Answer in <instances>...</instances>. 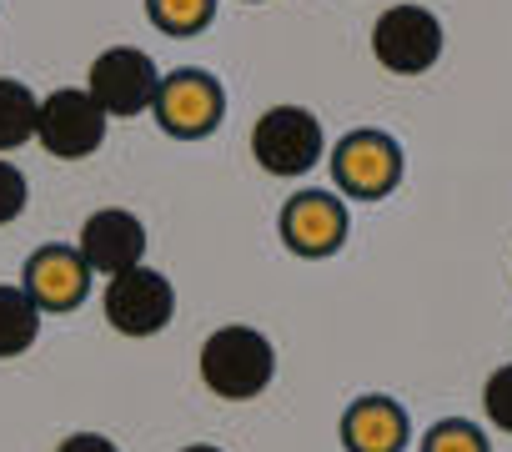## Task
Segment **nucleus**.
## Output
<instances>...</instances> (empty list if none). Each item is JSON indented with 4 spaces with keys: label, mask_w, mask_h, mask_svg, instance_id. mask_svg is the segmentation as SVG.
<instances>
[{
    "label": "nucleus",
    "mask_w": 512,
    "mask_h": 452,
    "mask_svg": "<svg viewBox=\"0 0 512 452\" xmlns=\"http://www.w3.org/2000/svg\"><path fill=\"white\" fill-rule=\"evenodd\" d=\"M327 151V136H322V121L307 111V106H272L262 121L251 126V156L262 171L272 176H307Z\"/></svg>",
    "instance_id": "nucleus-2"
},
{
    "label": "nucleus",
    "mask_w": 512,
    "mask_h": 452,
    "mask_svg": "<svg viewBox=\"0 0 512 452\" xmlns=\"http://www.w3.org/2000/svg\"><path fill=\"white\" fill-rule=\"evenodd\" d=\"M181 452H221V447H211V442H191V447H181Z\"/></svg>",
    "instance_id": "nucleus-20"
},
{
    "label": "nucleus",
    "mask_w": 512,
    "mask_h": 452,
    "mask_svg": "<svg viewBox=\"0 0 512 452\" xmlns=\"http://www.w3.org/2000/svg\"><path fill=\"white\" fill-rule=\"evenodd\" d=\"M282 242L297 257H332L347 242V206L332 191H297L282 206Z\"/></svg>",
    "instance_id": "nucleus-10"
},
{
    "label": "nucleus",
    "mask_w": 512,
    "mask_h": 452,
    "mask_svg": "<svg viewBox=\"0 0 512 452\" xmlns=\"http://www.w3.org/2000/svg\"><path fill=\"white\" fill-rule=\"evenodd\" d=\"M277 377V352L256 327H216L201 342V382L226 402L262 397Z\"/></svg>",
    "instance_id": "nucleus-1"
},
{
    "label": "nucleus",
    "mask_w": 512,
    "mask_h": 452,
    "mask_svg": "<svg viewBox=\"0 0 512 452\" xmlns=\"http://www.w3.org/2000/svg\"><path fill=\"white\" fill-rule=\"evenodd\" d=\"M91 267V277H116L126 267H141L146 257V226L136 211L126 206H106V211H91L86 226H81V247H76Z\"/></svg>",
    "instance_id": "nucleus-9"
},
{
    "label": "nucleus",
    "mask_w": 512,
    "mask_h": 452,
    "mask_svg": "<svg viewBox=\"0 0 512 452\" xmlns=\"http://www.w3.org/2000/svg\"><path fill=\"white\" fill-rule=\"evenodd\" d=\"M422 452H492V447H487L482 427L447 417V422H437V427L422 437Z\"/></svg>",
    "instance_id": "nucleus-16"
},
{
    "label": "nucleus",
    "mask_w": 512,
    "mask_h": 452,
    "mask_svg": "<svg viewBox=\"0 0 512 452\" xmlns=\"http://www.w3.org/2000/svg\"><path fill=\"white\" fill-rule=\"evenodd\" d=\"M106 111L96 106V96L86 86H61L41 101V121H36V141L61 156V161H86L91 151H101L106 141Z\"/></svg>",
    "instance_id": "nucleus-4"
},
{
    "label": "nucleus",
    "mask_w": 512,
    "mask_h": 452,
    "mask_svg": "<svg viewBox=\"0 0 512 452\" xmlns=\"http://www.w3.org/2000/svg\"><path fill=\"white\" fill-rule=\"evenodd\" d=\"M26 176H21V166L16 161H6V156H0V226H6V221H16L21 211H26Z\"/></svg>",
    "instance_id": "nucleus-18"
},
{
    "label": "nucleus",
    "mask_w": 512,
    "mask_h": 452,
    "mask_svg": "<svg viewBox=\"0 0 512 452\" xmlns=\"http://www.w3.org/2000/svg\"><path fill=\"white\" fill-rule=\"evenodd\" d=\"M211 11H216V0H146L151 26L166 31V36H196V31H206Z\"/></svg>",
    "instance_id": "nucleus-15"
},
{
    "label": "nucleus",
    "mask_w": 512,
    "mask_h": 452,
    "mask_svg": "<svg viewBox=\"0 0 512 452\" xmlns=\"http://www.w3.org/2000/svg\"><path fill=\"white\" fill-rule=\"evenodd\" d=\"M36 121H41V101L26 81L0 76V156L36 141Z\"/></svg>",
    "instance_id": "nucleus-14"
},
{
    "label": "nucleus",
    "mask_w": 512,
    "mask_h": 452,
    "mask_svg": "<svg viewBox=\"0 0 512 452\" xmlns=\"http://www.w3.org/2000/svg\"><path fill=\"white\" fill-rule=\"evenodd\" d=\"M482 412H487V422H492L497 432H512V362L487 377V387H482Z\"/></svg>",
    "instance_id": "nucleus-17"
},
{
    "label": "nucleus",
    "mask_w": 512,
    "mask_h": 452,
    "mask_svg": "<svg viewBox=\"0 0 512 452\" xmlns=\"http://www.w3.org/2000/svg\"><path fill=\"white\" fill-rule=\"evenodd\" d=\"M86 91L96 96V106H101L106 116H141V111H151V101H156V91H161V71L151 66L146 51H136V46H111V51H101V56L91 61Z\"/></svg>",
    "instance_id": "nucleus-7"
},
{
    "label": "nucleus",
    "mask_w": 512,
    "mask_h": 452,
    "mask_svg": "<svg viewBox=\"0 0 512 452\" xmlns=\"http://www.w3.org/2000/svg\"><path fill=\"white\" fill-rule=\"evenodd\" d=\"M412 437V422L402 412V402L372 392V397H357L347 412H342V442L347 452H402Z\"/></svg>",
    "instance_id": "nucleus-12"
},
{
    "label": "nucleus",
    "mask_w": 512,
    "mask_h": 452,
    "mask_svg": "<svg viewBox=\"0 0 512 452\" xmlns=\"http://www.w3.org/2000/svg\"><path fill=\"white\" fill-rule=\"evenodd\" d=\"M332 181L357 201H382L402 181V151L387 131H347L332 151Z\"/></svg>",
    "instance_id": "nucleus-6"
},
{
    "label": "nucleus",
    "mask_w": 512,
    "mask_h": 452,
    "mask_svg": "<svg viewBox=\"0 0 512 452\" xmlns=\"http://www.w3.org/2000/svg\"><path fill=\"white\" fill-rule=\"evenodd\" d=\"M21 287L31 292V302H36L41 312H71V307L86 302L91 267H86V257H81L76 247H61V242H56V247L31 252Z\"/></svg>",
    "instance_id": "nucleus-11"
},
{
    "label": "nucleus",
    "mask_w": 512,
    "mask_h": 452,
    "mask_svg": "<svg viewBox=\"0 0 512 452\" xmlns=\"http://www.w3.org/2000/svg\"><path fill=\"white\" fill-rule=\"evenodd\" d=\"M101 312L106 322L121 332V337H156L171 317H176V292L161 272L151 267H126L106 282V297H101Z\"/></svg>",
    "instance_id": "nucleus-5"
},
{
    "label": "nucleus",
    "mask_w": 512,
    "mask_h": 452,
    "mask_svg": "<svg viewBox=\"0 0 512 452\" xmlns=\"http://www.w3.org/2000/svg\"><path fill=\"white\" fill-rule=\"evenodd\" d=\"M41 307L31 302L26 287H11V282H0V357H21L36 347L41 337Z\"/></svg>",
    "instance_id": "nucleus-13"
},
{
    "label": "nucleus",
    "mask_w": 512,
    "mask_h": 452,
    "mask_svg": "<svg viewBox=\"0 0 512 452\" xmlns=\"http://www.w3.org/2000/svg\"><path fill=\"white\" fill-rule=\"evenodd\" d=\"M372 56L392 76H427L442 56V26L422 6H392L372 26Z\"/></svg>",
    "instance_id": "nucleus-3"
},
{
    "label": "nucleus",
    "mask_w": 512,
    "mask_h": 452,
    "mask_svg": "<svg viewBox=\"0 0 512 452\" xmlns=\"http://www.w3.org/2000/svg\"><path fill=\"white\" fill-rule=\"evenodd\" d=\"M56 452H121L111 437H101V432H71Z\"/></svg>",
    "instance_id": "nucleus-19"
},
{
    "label": "nucleus",
    "mask_w": 512,
    "mask_h": 452,
    "mask_svg": "<svg viewBox=\"0 0 512 452\" xmlns=\"http://www.w3.org/2000/svg\"><path fill=\"white\" fill-rule=\"evenodd\" d=\"M151 116L166 136H206L226 116V91L206 71H176V76H161Z\"/></svg>",
    "instance_id": "nucleus-8"
}]
</instances>
